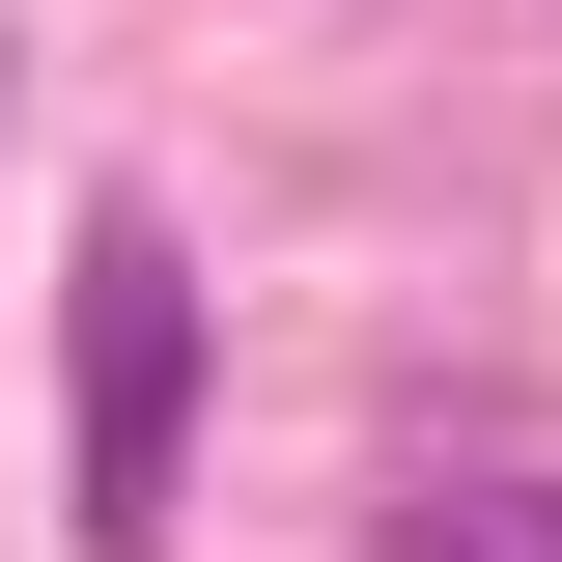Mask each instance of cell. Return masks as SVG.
<instances>
[{
  "instance_id": "6da1fadb",
  "label": "cell",
  "mask_w": 562,
  "mask_h": 562,
  "mask_svg": "<svg viewBox=\"0 0 562 562\" xmlns=\"http://www.w3.org/2000/svg\"><path fill=\"white\" fill-rule=\"evenodd\" d=\"M57 422H85L57 535L85 562H169V479H198V254H169V198H113L57 254Z\"/></svg>"
},
{
  "instance_id": "7a4b0ae2",
  "label": "cell",
  "mask_w": 562,
  "mask_h": 562,
  "mask_svg": "<svg viewBox=\"0 0 562 562\" xmlns=\"http://www.w3.org/2000/svg\"><path fill=\"white\" fill-rule=\"evenodd\" d=\"M366 562H562V450H479V479H394Z\"/></svg>"
}]
</instances>
